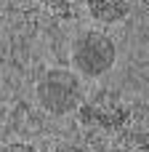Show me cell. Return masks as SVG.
Wrapping results in <instances>:
<instances>
[{"instance_id":"obj_1","label":"cell","mask_w":149,"mask_h":152,"mask_svg":"<svg viewBox=\"0 0 149 152\" xmlns=\"http://www.w3.org/2000/svg\"><path fill=\"white\" fill-rule=\"evenodd\" d=\"M35 99L48 115H69L83 102V83L69 69H48L35 86Z\"/></svg>"},{"instance_id":"obj_4","label":"cell","mask_w":149,"mask_h":152,"mask_svg":"<svg viewBox=\"0 0 149 152\" xmlns=\"http://www.w3.org/2000/svg\"><path fill=\"white\" fill-rule=\"evenodd\" d=\"M3 152H37V150L29 144H8V147H3Z\"/></svg>"},{"instance_id":"obj_5","label":"cell","mask_w":149,"mask_h":152,"mask_svg":"<svg viewBox=\"0 0 149 152\" xmlns=\"http://www.w3.org/2000/svg\"><path fill=\"white\" fill-rule=\"evenodd\" d=\"M53 152H85L83 147H75V144H61V147H56Z\"/></svg>"},{"instance_id":"obj_2","label":"cell","mask_w":149,"mask_h":152,"mask_svg":"<svg viewBox=\"0 0 149 152\" xmlns=\"http://www.w3.org/2000/svg\"><path fill=\"white\" fill-rule=\"evenodd\" d=\"M72 67L83 77H99L112 69L117 59V48L112 37H107L99 29H85L72 40Z\"/></svg>"},{"instance_id":"obj_3","label":"cell","mask_w":149,"mask_h":152,"mask_svg":"<svg viewBox=\"0 0 149 152\" xmlns=\"http://www.w3.org/2000/svg\"><path fill=\"white\" fill-rule=\"evenodd\" d=\"M133 0H88V13L101 24H117L131 13Z\"/></svg>"}]
</instances>
